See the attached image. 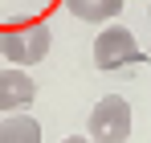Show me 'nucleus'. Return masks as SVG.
Returning <instances> with one entry per match:
<instances>
[{
  "instance_id": "obj_1",
  "label": "nucleus",
  "mask_w": 151,
  "mask_h": 143,
  "mask_svg": "<svg viewBox=\"0 0 151 143\" xmlns=\"http://www.w3.org/2000/svg\"><path fill=\"white\" fill-rule=\"evenodd\" d=\"M86 139L90 143H127L131 139V102L123 94H106L94 102L90 119H86Z\"/></svg>"
},
{
  "instance_id": "obj_2",
  "label": "nucleus",
  "mask_w": 151,
  "mask_h": 143,
  "mask_svg": "<svg viewBox=\"0 0 151 143\" xmlns=\"http://www.w3.org/2000/svg\"><path fill=\"white\" fill-rule=\"evenodd\" d=\"M53 33L45 21H29L25 29H8L0 33V57H8L12 66H37L49 57Z\"/></svg>"
},
{
  "instance_id": "obj_3",
  "label": "nucleus",
  "mask_w": 151,
  "mask_h": 143,
  "mask_svg": "<svg viewBox=\"0 0 151 143\" xmlns=\"http://www.w3.org/2000/svg\"><path fill=\"white\" fill-rule=\"evenodd\" d=\"M143 61V49L135 41V33L127 25H106L98 37H94V66L98 70H123Z\"/></svg>"
},
{
  "instance_id": "obj_4",
  "label": "nucleus",
  "mask_w": 151,
  "mask_h": 143,
  "mask_svg": "<svg viewBox=\"0 0 151 143\" xmlns=\"http://www.w3.org/2000/svg\"><path fill=\"white\" fill-rule=\"evenodd\" d=\"M33 98H37V82L25 74V66H8V70H0V110H4V115L29 110Z\"/></svg>"
},
{
  "instance_id": "obj_5",
  "label": "nucleus",
  "mask_w": 151,
  "mask_h": 143,
  "mask_svg": "<svg viewBox=\"0 0 151 143\" xmlns=\"http://www.w3.org/2000/svg\"><path fill=\"white\" fill-rule=\"evenodd\" d=\"M0 143H41V123L17 110V115L0 119Z\"/></svg>"
},
{
  "instance_id": "obj_6",
  "label": "nucleus",
  "mask_w": 151,
  "mask_h": 143,
  "mask_svg": "<svg viewBox=\"0 0 151 143\" xmlns=\"http://www.w3.org/2000/svg\"><path fill=\"white\" fill-rule=\"evenodd\" d=\"M65 8L74 12L78 21L102 25V21H114V17L123 12V0H65Z\"/></svg>"
},
{
  "instance_id": "obj_7",
  "label": "nucleus",
  "mask_w": 151,
  "mask_h": 143,
  "mask_svg": "<svg viewBox=\"0 0 151 143\" xmlns=\"http://www.w3.org/2000/svg\"><path fill=\"white\" fill-rule=\"evenodd\" d=\"M61 143H90L86 135H70V139H61Z\"/></svg>"
}]
</instances>
